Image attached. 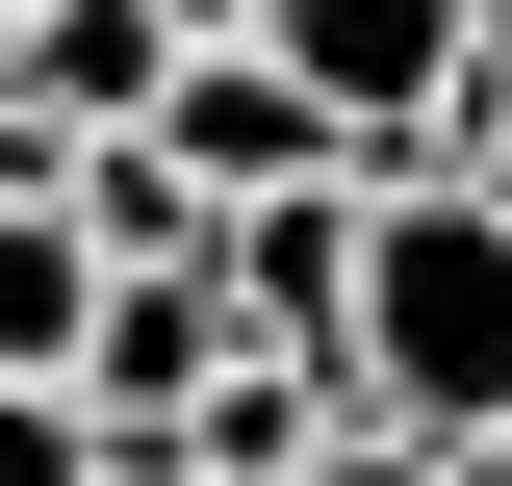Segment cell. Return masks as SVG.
I'll list each match as a JSON object with an SVG mask.
<instances>
[{
    "label": "cell",
    "mask_w": 512,
    "mask_h": 486,
    "mask_svg": "<svg viewBox=\"0 0 512 486\" xmlns=\"http://www.w3.org/2000/svg\"><path fill=\"white\" fill-rule=\"evenodd\" d=\"M333 384L410 410V435H461V461H512V180H487V154H384Z\"/></svg>",
    "instance_id": "obj_1"
},
{
    "label": "cell",
    "mask_w": 512,
    "mask_h": 486,
    "mask_svg": "<svg viewBox=\"0 0 512 486\" xmlns=\"http://www.w3.org/2000/svg\"><path fill=\"white\" fill-rule=\"evenodd\" d=\"M154 154H180L205 205H308V180H359L384 128L333 103V77L282 52V26H205V52H180V103H154Z\"/></svg>",
    "instance_id": "obj_2"
},
{
    "label": "cell",
    "mask_w": 512,
    "mask_h": 486,
    "mask_svg": "<svg viewBox=\"0 0 512 486\" xmlns=\"http://www.w3.org/2000/svg\"><path fill=\"white\" fill-rule=\"evenodd\" d=\"M180 52H205L180 0H0V103H26V128H154Z\"/></svg>",
    "instance_id": "obj_3"
},
{
    "label": "cell",
    "mask_w": 512,
    "mask_h": 486,
    "mask_svg": "<svg viewBox=\"0 0 512 486\" xmlns=\"http://www.w3.org/2000/svg\"><path fill=\"white\" fill-rule=\"evenodd\" d=\"M256 26H282V52H308L333 103L384 128V154H436V103H461V26H487V0H256Z\"/></svg>",
    "instance_id": "obj_4"
},
{
    "label": "cell",
    "mask_w": 512,
    "mask_h": 486,
    "mask_svg": "<svg viewBox=\"0 0 512 486\" xmlns=\"http://www.w3.org/2000/svg\"><path fill=\"white\" fill-rule=\"evenodd\" d=\"M359 205H384V154H359V180H308V205H231V307L282 333V359L359 333Z\"/></svg>",
    "instance_id": "obj_5"
},
{
    "label": "cell",
    "mask_w": 512,
    "mask_h": 486,
    "mask_svg": "<svg viewBox=\"0 0 512 486\" xmlns=\"http://www.w3.org/2000/svg\"><path fill=\"white\" fill-rule=\"evenodd\" d=\"M103 282H128V256L77 231V205H0V384H77V359H103Z\"/></svg>",
    "instance_id": "obj_6"
},
{
    "label": "cell",
    "mask_w": 512,
    "mask_h": 486,
    "mask_svg": "<svg viewBox=\"0 0 512 486\" xmlns=\"http://www.w3.org/2000/svg\"><path fill=\"white\" fill-rule=\"evenodd\" d=\"M0 486H103V410L77 384H0Z\"/></svg>",
    "instance_id": "obj_7"
},
{
    "label": "cell",
    "mask_w": 512,
    "mask_h": 486,
    "mask_svg": "<svg viewBox=\"0 0 512 486\" xmlns=\"http://www.w3.org/2000/svg\"><path fill=\"white\" fill-rule=\"evenodd\" d=\"M436 154H487V180H512V0L461 26V103H436Z\"/></svg>",
    "instance_id": "obj_8"
},
{
    "label": "cell",
    "mask_w": 512,
    "mask_h": 486,
    "mask_svg": "<svg viewBox=\"0 0 512 486\" xmlns=\"http://www.w3.org/2000/svg\"><path fill=\"white\" fill-rule=\"evenodd\" d=\"M308 486H461V435H410V410H333V461Z\"/></svg>",
    "instance_id": "obj_9"
},
{
    "label": "cell",
    "mask_w": 512,
    "mask_h": 486,
    "mask_svg": "<svg viewBox=\"0 0 512 486\" xmlns=\"http://www.w3.org/2000/svg\"><path fill=\"white\" fill-rule=\"evenodd\" d=\"M461 486H512V461H461Z\"/></svg>",
    "instance_id": "obj_10"
}]
</instances>
